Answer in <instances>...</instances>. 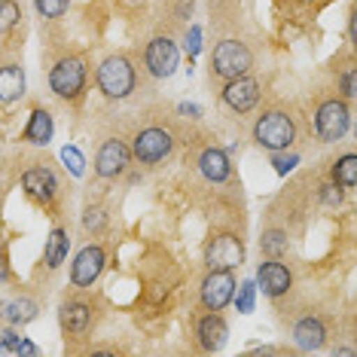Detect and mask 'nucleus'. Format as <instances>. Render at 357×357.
I'll return each instance as SVG.
<instances>
[{
  "label": "nucleus",
  "instance_id": "11",
  "mask_svg": "<svg viewBox=\"0 0 357 357\" xmlns=\"http://www.w3.org/2000/svg\"><path fill=\"white\" fill-rule=\"evenodd\" d=\"M259 83L254 77H235V79H226V86H223V92H220V98L223 104L229 107L232 113H250L259 104Z\"/></svg>",
  "mask_w": 357,
  "mask_h": 357
},
{
  "label": "nucleus",
  "instance_id": "13",
  "mask_svg": "<svg viewBox=\"0 0 357 357\" xmlns=\"http://www.w3.org/2000/svg\"><path fill=\"white\" fill-rule=\"evenodd\" d=\"M257 287L263 290L269 299H278L284 294H290V287H294V272H290L287 263H281V259L269 257L257 269Z\"/></svg>",
  "mask_w": 357,
  "mask_h": 357
},
{
  "label": "nucleus",
  "instance_id": "9",
  "mask_svg": "<svg viewBox=\"0 0 357 357\" xmlns=\"http://www.w3.org/2000/svg\"><path fill=\"white\" fill-rule=\"evenodd\" d=\"M144 64H147L150 77L156 79H168L181 64V50L172 37H153L144 50Z\"/></svg>",
  "mask_w": 357,
  "mask_h": 357
},
{
  "label": "nucleus",
  "instance_id": "4",
  "mask_svg": "<svg viewBox=\"0 0 357 357\" xmlns=\"http://www.w3.org/2000/svg\"><path fill=\"white\" fill-rule=\"evenodd\" d=\"M86 79H89V64L79 55H64L50 68V89L64 101L79 98L86 89Z\"/></svg>",
  "mask_w": 357,
  "mask_h": 357
},
{
  "label": "nucleus",
  "instance_id": "23",
  "mask_svg": "<svg viewBox=\"0 0 357 357\" xmlns=\"http://www.w3.org/2000/svg\"><path fill=\"white\" fill-rule=\"evenodd\" d=\"M333 183L342 186L345 192L357 186V156L354 153H345L342 159L333 162Z\"/></svg>",
  "mask_w": 357,
  "mask_h": 357
},
{
  "label": "nucleus",
  "instance_id": "12",
  "mask_svg": "<svg viewBox=\"0 0 357 357\" xmlns=\"http://www.w3.org/2000/svg\"><path fill=\"white\" fill-rule=\"evenodd\" d=\"M128 162H132L128 144L110 137V141H104L98 147V156H95V174L104 177V181H116V177L128 168Z\"/></svg>",
  "mask_w": 357,
  "mask_h": 357
},
{
  "label": "nucleus",
  "instance_id": "2",
  "mask_svg": "<svg viewBox=\"0 0 357 357\" xmlns=\"http://www.w3.org/2000/svg\"><path fill=\"white\" fill-rule=\"evenodd\" d=\"M250 135H254L257 147H263L269 153L290 150L294 147V141H296V119L290 116L287 110H281V107L263 110L257 116L254 128H250Z\"/></svg>",
  "mask_w": 357,
  "mask_h": 357
},
{
  "label": "nucleus",
  "instance_id": "29",
  "mask_svg": "<svg viewBox=\"0 0 357 357\" xmlns=\"http://www.w3.org/2000/svg\"><path fill=\"white\" fill-rule=\"evenodd\" d=\"M254 296H257V284H254V281H245V284L238 287V296H232L241 314H250V312H254Z\"/></svg>",
  "mask_w": 357,
  "mask_h": 357
},
{
  "label": "nucleus",
  "instance_id": "3",
  "mask_svg": "<svg viewBox=\"0 0 357 357\" xmlns=\"http://www.w3.org/2000/svg\"><path fill=\"white\" fill-rule=\"evenodd\" d=\"M250 68H254V52H250L248 43H241L235 37L220 40L214 46V52H211V74L220 79L245 77Z\"/></svg>",
  "mask_w": 357,
  "mask_h": 357
},
{
  "label": "nucleus",
  "instance_id": "10",
  "mask_svg": "<svg viewBox=\"0 0 357 357\" xmlns=\"http://www.w3.org/2000/svg\"><path fill=\"white\" fill-rule=\"evenodd\" d=\"M104 266H107V250L101 245H86L70 263V284L74 287H92L95 281L101 278Z\"/></svg>",
  "mask_w": 357,
  "mask_h": 357
},
{
  "label": "nucleus",
  "instance_id": "35",
  "mask_svg": "<svg viewBox=\"0 0 357 357\" xmlns=\"http://www.w3.org/2000/svg\"><path fill=\"white\" fill-rule=\"evenodd\" d=\"M6 275H10V269H6V259H3V254H0V284L6 281Z\"/></svg>",
  "mask_w": 357,
  "mask_h": 357
},
{
  "label": "nucleus",
  "instance_id": "25",
  "mask_svg": "<svg viewBox=\"0 0 357 357\" xmlns=\"http://www.w3.org/2000/svg\"><path fill=\"white\" fill-rule=\"evenodd\" d=\"M0 351H10V354H40V348L31 342V339H25L19 330H6L3 336H0Z\"/></svg>",
  "mask_w": 357,
  "mask_h": 357
},
{
  "label": "nucleus",
  "instance_id": "31",
  "mask_svg": "<svg viewBox=\"0 0 357 357\" xmlns=\"http://www.w3.org/2000/svg\"><path fill=\"white\" fill-rule=\"evenodd\" d=\"M342 186H336V183H327V186H324V190H321V202H324V205H327V208H339V205H342Z\"/></svg>",
  "mask_w": 357,
  "mask_h": 357
},
{
  "label": "nucleus",
  "instance_id": "1",
  "mask_svg": "<svg viewBox=\"0 0 357 357\" xmlns=\"http://www.w3.org/2000/svg\"><path fill=\"white\" fill-rule=\"evenodd\" d=\"M95 83H98V92L110 101H123L137 89V68L128 55L116 52L107 55L98 64V74H95Z\"/></svg>",
  "mask_w": 357,
  "mask_h": 357
},
{
  "label": "nucleus",
  "instance_id": "16",
  "mask_svg": "<svg viewBox=\"0 0 357 357\" xmlns=\"http://www.w3.org/2000/svg\"><path fill=\"white\" fill-rule=\"evenodd\" d=\"M327 324L318 314H305L294 324V342L303 348V351H321L327 345Z\"/></svg>",
  "mask_w": 357,
  "mask_h": 357
},
{
  "label": "nucleus",
  "instance_id": "27",
  "mask_svg": "<svg viewBox=\"0 0 357 357\" xmlns=\"http://www.w3.org/2000/svg\"><path fill=\"white\" fill-rule=\"evenodd\" d=\"M22 19V10L15 0H0V34H6V31H13L19 25Z\"/></svg>",
  "mask_w": 357,
  "mask_h": 357
},
{
  "label": "nucleus",
  "instance_id": "22",
  "mask_svg": "<svg viewBox=\"0 0 357 357\" xmlns=\"http://www.w3.org/2000/svg\"><path fill=\"white\" fill-rule=\"evenodd\" d=\"M37 312H40V305L34 303V299L19 296V299H13V303H6L3 318L10 321L13 327H25V324H31V321L37 318Z\"/></svg>",
  "mask_w": 357,
  "mask_h": 357
},
{
  "label": "nucleus",
  "instance_id": "28",
  "mask_svg": "<svg viewBox=\"0 0 357 357\" xmlns=\"http://www.w3.org/2000/svg\"><path fill=\"white\" fill-rule=\"evenodd\" d=\"M34 6L43 19H61L70 10V0H34Z\"/></svg>",
  "mask_w": 357,
  "mask_h": 357
},
{
  "label": "nucleus",
  "instance_id": "19",
  "mask_svg": "<svg viewBox=\"0 0 357 357\" xmlns=\"http://www.w3.org/2000/svg\"><path fill=\"white\" fill-rule=\"evenodd\" d=\"M52 135H55L52 113H50V110H43V107H37L34 113H31V119H28V126H25V132H22V137H25L28 144L46 147V144L52 141Z\"/></svg>",
  "mask_w": 357,
  "mask_h": 357
},
{
  "label": "nucleus",
  "instance_id": "5",
  "mask_svg": "<svg viewBox=\"0 0 357 357\" xmlns=\"http://www.w3.org/2000/svg\"><path fill=\"white\" fill-rule=\"evenodd\" d=\"M245 263V241L229 229H217L211 232V238L205 241V266L208 269H238Z\"/></svg>",
  "mask_w": 357,
  "mask_h": 357
},
{
  "label": "nucleus",
  "instance_id": "32",
  "mask_svg": "<svg viewBox=\"0 0 357 357\" xmlns=\"http://www.w3.org/2000/svg\"><path fill=\"white\" fill-rule=\"evenodd\" d=\"M61 159L68 162L70 172H74V174H83V156H79L74 147H64V150H61Z\"/></svg>",
  "mask_w": 357,
  "mask_h": 357
},
{
  "label": "nucleus",
  "instance_id": "7",
  "mask_svg": "<svg viewBox=\"0 0 357 357\" xmlns=\"http://www.w3.org/2000/svg\"><path fill=\"white\" fill-rule=\"evenodd\" d=\"M348 128H351V110H348V104L342 98H330L324 101L318 113H314V132L324 144H336L342 141L348 135Z\"/></svg>",
  "mask_w": 357,
  "mask_h": 357
},
{
  "label": "nucleus",
  "instance_id": "33",
  "mask_svg": "<svg viewBox=\"0 0 357 357\" xmlns=\"http://www.w3.org/2000/svg\"><path fill=\"white\" fill-rule=\"evenodd\" d=\"M342 95H345V98H351V95H354V70H345V77H342Z\"/></svg>",
  "mask_w": 357,
  "mask_h": 357
},
{
  "label": "nucleus",
  "instance_id": "18",
  "mask_svg": "<svg viewBox=\"0 0 357 357\" xmlns=\"http://www.w3.org/2000/svg\"><path fill=\"white\" fill-rule=\"evenodd\" d=\"M92 303H86V299H68V303L61 305L59 312V321H61V330L70 333V336H79V333H86L92 327Z\"/></svg>",
  "mask_w": 357,
  "mask_h": 357
},
{
  "label": "nucleus",
  "instance_id": "20",
  "mask_svg": "<svg viewBox=\"0 0 357 357\" xmlns=\"http://www.w3.org/2000/svg\"><path fill=\"white\" fill-rule=\"evenodd\" d=\"M25 95V70L22 64H3L0 68V104H13Z\"/></svg>",
  "mask_w": 357,
  "mask_h": 357
},
{
  "label": "nucleus",
  "instance_id": "34",
  "mask_svg": "<svg viewBox=\"0 0 357 357\" xmlns=\"http://www.w3.org/2000/svg\"><path fill=\"white\" fill-rule=\"evenodd\" d=\"M186 50H190V52H199V28L190 31V43H186Z\"/></svg>",
  "mask_w": 357,
  "mask_h": 357
},
{
  "label": "nucleus",
  "instance_id": "15",
  "mask_svg": "<svg viewBox=\"0 0 357 357\" xmlns=\"http://www.w3.org/2000/svg\"><path fill=\"white\" fill-rule=\"evenodd\" d=\"M196 339L202 345V351H220L226 345V339H229V324L220 312H208L205 318L196 324Z\"/></svg>",
  "mask_w": 357,
  "mask_h": 357
},
{
  "label": "nucleus",
  "instance_id": "17",
  "mask_svg": "<svg viewBox=\"0 0 357 357\" xmlns=\"http://www.w3.org/2000/svg\"><path fill=\"white\" fill-rule=\"evenodd\" d=\"M199 172L208 183H226L232 177V162L220 147H205L199 153Z\"/></svg>",
  "mask_w": 357,
  "mask_h": 357
},
{
  "label": "nucleus",
  "instance_id": "6",
  "mask_svg": "<svg viewBox=\"0 0 357 357\" xmlns=\"http://www.w3.org/2000/svg\"><path fill=\"white\" fill-rule=\"evenodd\" d=\"M128 150H132V159L141 162V165H159L162 159L172 156L174 137H172L168 128L147 126V128H141V132L135 135V141H132V147Z\"/></svg>",
  "mask_w": 357,
  "mask_h": 357
},
{
  "label": "nucleus",
  "instance_id": "24",
  "mask_svg": "<svg viewBox=\"0 0 357 357\" xmlns=\"http://www.w3.org/2000/svg\"><path fill=\"white\" fill-rule=\"evenodd\" d=\"M287 248H290V238H287L284 229H266L263 235H259V250H263L266 257L281 259L284 254H287Z\"/></svg>",
  "mask_w": 357,
  "mask_h": 357
},
{
  "label": "nucleus",
  "instance_id": "8",
  "mask_svg": "<svg viewBox=\"0 0 357 357\" xmlns=\"http://www.w3.org/2000/svg\"><path fill=\"white\" fill-rule=\"evenodd\" d=\"M235 296V275L229 269H208V275L202 278L199 299L208 312H223Z\"/></svg>",
  "mask_w": 357,
  "mask_h": 357
},
{
  "label": "nucleus",
  "instance_id": "14",
  "mask_svg": "<svg viewBox=\"0 0 357 357\" xmlns=\"http://www.w3.org/2000/svg\"><path fill=\"white\" fill-rule=\"evenodd\" d=\"M22 186H25V192L37 202V205H52L55 192H59V181H55V174L50 172V168H43V165L28 168V172L22 174Z\"/></svg>",
  "mask_w": 357,
  "mask_h": 357
},
{
  "label": "nucleus",
  "instance_id": "21",
  "mask_svg": "<svg viewBox=\"0 0 357 357\" xmlns=\"http://www.w3.org/2000/svg\"><path fill=\"white\" fill-rule=\"evenodd\" d=\"M68 248H70V238H68V229L64 226H55L46 238V248H43V263L50 269H59V266L68 259Z\"/></svg>",
  "mask_w": 357,
  "mask_h": 357
},
{
  "label": "nucleus",
  "instance_id": "30",
  "mask_svg": "<svg viewBox=\"0 0 357 357\" xmlns=\"http://www.w3.org/2000/svg\"><path fill=\"white\" fill-rule=\"evenodd\" d=\"M296 162H299V156H296V153H287V150H278V153H272V165H275V172H278V174H287V172H294V168H296Z\"/></svg>",
  "mask_w": 357,
  "mask_h": 357
},
{
  "label": "nucleus",
  "instance_id": "26",
  "mask_svg": "<svg viewBox=\"0 0 357 357\" xmlns=\"http://www.w3.org/2000/svg\"><path fill=\"white\" fill-rule=\"evenodd\" d=\"M107 223H110V214H107L104 205H89L83 211V229L86 232L101 235V232H107Z\"/></svg>",
  "mask_w": 357,
  "mask_h": 357
}]
</instances>
